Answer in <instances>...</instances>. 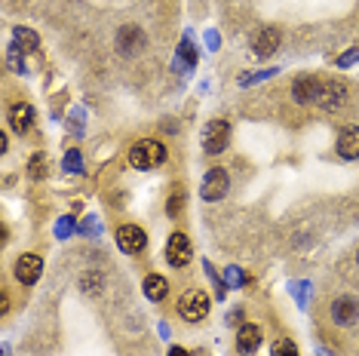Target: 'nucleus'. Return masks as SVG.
<instances>
[{"mask_svg":"<svg viewBox=\"0 0 359 356\" xmlns=\"http://www.w3.org/2000/svg\"><path fill=\"white\" fill-rule=\"evenodd\" d=\"M117 246L129 255H138L144 246H148V233L138 228V224H120L117 228Z\"/></svg>","mask_w":359,"mask_h":356,"instance_id":"nucleus-7","label":"nucleus"},{"mask_svg":"<svg viewBox=\"0 0 359 356\" xmlns=\"http://www.w3.org/2000/svg\"><path fill=\"white\" fill-rule=\"evenodd\" d=\"M334 151H338L344 160H356L359 157V126H344L341 129Z\"/></svg>","mask_w":359,"mask_h":356,"instance_id":"nucleus-12","label":"nucleus"},{"mask_svg":"<svg viewBox=\"0 0 359 356\" xmlns=\"http://www.w3.org/2000/svg\"><path fill=\"white\" fill-rule=\"evenodd\" d=\"M209 307H212V301L203 289H187V292L178 298V317L184 322H200L209 317Z\"/></svg>","mask_w":359,"mask_h":356,"instance_id":"nucleus-2","label":"nucleus"},{"mask_svg":"<svg viewBox=\"0 0 359 356\" xmlns=\"http://www.w3.org/2000/svg\"><path fill=\"white\" fill-rule=\"evenodd\" d=\"M227 188H231V178H227L224 169H209L206 178H203V188H200V197L209 200V203H215V200H222Z\"/></svg>","mask_w":359,"mask_h":356,"instance_id":"nucleus-6","label":"nucleus"},{"mask_svg":"<svg viewBox=\"0 0 359 356\" xmlns=\"http://www.w3.org/2000/svg\"><path fill=\"white\" fill-rule=\"evenodd\" d=\"M320 83H323V77H298L295 80V89H292V95H295V102L298 104H313L316 102V95H320Z\"/></svg>","mask_w":359,"mask_h":356,"instance_id":"nucleus-10","label":"nucleus"},{"mask_svg":"<svg viewBox=\"0 0 359 356\" xmlns=\"http://www.w3.org/2000/svg\"><path fill=\"white\" fill-rule=\"evenodd\" d=\"M169 356H187V350H184V347H172V350H169Z\"/></svg>","mask_w":359,"mask_h":356,"instance_id":"nucleus-22","label":"nucleus"},{"mask_svg":"<svg viewBox=\"0 0 359 356\" xmlns=\"http://www.w3.org/2000/svg\"><path fill=\"white\" fill-rule=\"evenodd\" d=\"M344 102H347V86L338 83V80H323L320 95H316V104H320L323 111H338Z\"/></svg>","mask_w":359,"mask_h":356,"instance_id":"nucleus-5","label":"nucleus"},{"mask_svg":"<svg viewBox=\"0 0 359 356\" xmlns=\"http://www.w3.org/2000/svg\"><path fill=\"white\" fill-rule=\"evenodd\" d=\"M273 356H298L295 341H289V338H280V341L273 344Z\"/></svg>","mask_w":359,"mask_h":356,"instance_id":"nucleus-20","label":"nucleus"},{"mask_svg":"<svg viewBox=\"0 0 359 356\" xmlns=\"http://www.w3.org/2000/svg\"><path fill=\"white\" fill-rule=\"evenodd\" d=\"M261 347V326H255V322H246V326H240V331H236V350L240 353H255Z\"/></svg>","mask_w":359,"mask_h":356,"instance_id":"nucleus-14","label":"nucleus"},{"mask_svg":"<svg viewBox=\"0 0 359 356\" xmlns=\"http://www.w3.org/2000/svg\"><path fill=\"white\" fill-rule=\"evenodd\" d=\"M182 209H184V193H182V191H175V193H172V200L166 203V212H169V215H178Z\"/></svg>","mask_w":359,"mask_h":356,"instance_id":"nucleus-21","label":"nucleus"},{"mask_svg":"<svg viewBox=\"0 0 359 356\" xmlns=\"http://www.w3.org/2000/svg\"><path fill=\"white\" fill-rule=\"evenodd\" d=\"M10 126L15 129V132H28V129L34 126V108L25 104V102L13 104L10 108Z\"/></svg>","mask_w":359,"mask_h":356,"instance_id":"nucleus-15","label":"nucleus"},{"mask_svg":"<svg viewBox=\"0 0 359 356\" xmlns=\"http://www.w3.org/2000/svg\"><path fill=\"white\" fill-rule=\"evenodd\" d=\"M144 46V34H142V28H135V25H126V28H120V34H117V50L123 53V55H135L138 50Z\"/></svg>","mask_w":359,"mask_h":356,"instance_id":"nucleus-13","label":"nucleus"},{"mask_svg":"<svg viewBox=\"0 0 359 356\" xmlns=\"http://www.w3.org/2000/svg\"><path fill=\"white\" fill-rule=\"evenodd\" d=\"M40 273H43V258L34 255V252L22 255L19 261H15V280H19L22 286H34L40 280Z\"/></svg>","mask_w":359,"mask_h":356,"instance_id":"nucleus-8","label":"nucleus"},{"mask_svg":"<svg viewBox=\"0 0 359 356\" xmlns=\"http://www.w3.org/2000/svg\"><path fill=\"white\" fill-rule=\"evenodd\" d=\"M163 160H166V148H163L160 142H154V139L135 142L133 148H129V163H133L135 169H142V172H148V169H157Z\"/></svg>","mask_w":359,"mask_h":356,"instance_id":"nucleus-1","label":"nucleus"},{"mask_svg":"<svg viewBox=\"0 0 359 356\" xmlns=\"http://www.w3.org/2000/svg\"><path fill=\"white\" fill-rule=\"evenodd\" d=\"M227 142H231V126H227V120H212L203 129V151L209 153V157H215V153H222L227 148Z\"/></svg>","mask_w":359,"mask_h":356,"instance_id":"nucleus-3","label":"nucleus"},{"mask_svg":"<svg viewBox=\"0 0 359 356\" xmlns=\"http://www.w3.org/2000/svg\"><path fill=\"white\" fill-rule=\"evenodd\" d=\"M80 289H83V292H89V295L99 292V289H102V277H99V273H93V271L83 273V277H80Z\"/></svg>","mask_w":359,"mask_h":356,"instance_id":"nucleus-19","label":"nucleus"},{"mask_svg":"<svg viewBox=\"0 0 359 356\" xmlns=\"http://www.w3.org/2000/svg\"><path fill=\"white\" fill-rule=\"evenodd\" d=\"M191 258H194L191 240H187L182 231H175L172 237H169V242H166V261L172 267H187L191 264Z\"/></svg>","mask_w":359,"mask_h":356,"instance_id":"nucleus-4","label":"nucleus"},{"mask_svg":"<svg viewBox=\"0 0 359 356\" xmlns=\"http://www.w3.org/2000/svg\"><path fill=\"white\" fill-rule=\"evenodd\" d=\"M144 295H148V301H163L169 295V280L160 273H148L144 277Z\"/></svg>","mask_w":359,"mask_h":356,"instance_id":"nucleus-16","label":"nucleus"},{"mask_svg":"<svg viewBox=\"0 0 359 356\" xmlns=\"http://www.w3.org/2000/svg\"><path fill=\"white\" fill-rule=\"evenodd\" d=\"M356 317H359V301L353 295H344L332 304V320L338 322V326H350Z\"/></svg>","mask_w":359,"mask_h":356,"instance_id":"nucleus-11","label":"nucleus"},{"mask_svg":"<svg viewBox=\"0 0 359 356\" xmlns=\"http://www.w3.org/2000/svg\"><path fill=\"white\" fill-rule=\"evenodd\" d=\"M15 46H19L22 53H34L40 46V40L31 28H15Z\"/></svg>","mask_w":359,"mask_h":356,"instance_id":"nucleus-17","label":"nucleus"},{"mask_svg":"<svg viewBox=\"0 0 359 356\" xmlns=\"http://www.w3.org/2000/svg\"><path fill=\"white\" fill-rule=\"evenodd\" d=\"M28 175L31 178H46V153H34V157H31Z\"/></svg>","mask_w":359,"mask_h":356,"instance_id":"nucleus-18","label":"nucleus"},{"mask_svg":"<svg viewBox=\"0 0 359 356\" xmlns=\"http://www.w3.org/2000/svg\"><path fill=\"white\" fill-rule=\"evenodd\" d=\"M280 43H283L280 28H261L255 40H252V50H255V55H261V59H267V55H273L280 50Z\"/></svg>","mask_w":359,"mask_h":356,"instance_id":"nucleus-9","label":"nucleus"}]
</instances>
